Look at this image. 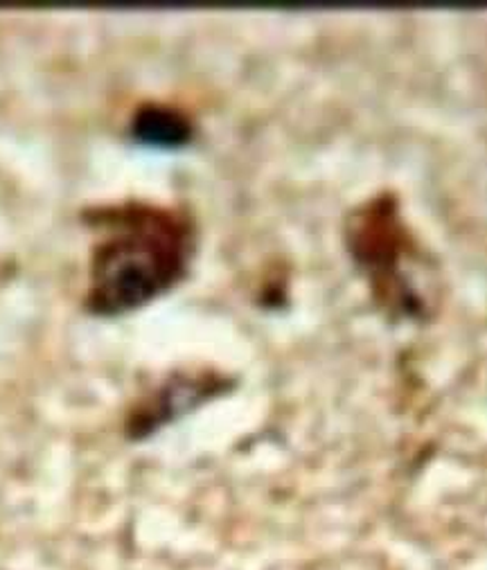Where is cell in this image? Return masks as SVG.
Instances as JSON below:
<instances>
[{
  "instance_id": "1",
  "label": "cell",
  "mask_w": 487,
  "mask_h": 570,
  "mask_svg": "<svg viewBox=\"0 0 487 570\" xmlns=\"http://www.w3.org/2000/svg\"><path fill=\"white\" fill-rule=\"evenodd\" d=\"M100 230L90 255L86 305L95 314H120L163 294L183 273L189 226L172 210L145 204L95 208Z\"/></svg>"
},
{
  "instance_id": "2",
  "label": "cell",
  "mask_w": 487,
  "mask_h": 570,
  "mask_svg": "<svg viewBox=\"0 0 487 570\" xmlns=\"http://www.w3.org/2000/svg\"><path fill=\"white\" fill-rule=\"evenodd\" d=\"M134 131L143 140L163 145V142H178L187 134V127L174 114H167L163 109H147L136 116Z\"/></svg>"
}]
</instances>
